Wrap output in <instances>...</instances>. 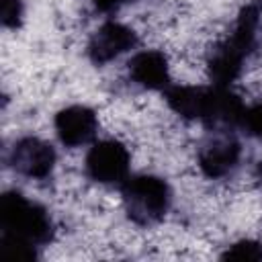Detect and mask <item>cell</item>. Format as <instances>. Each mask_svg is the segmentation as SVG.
I'll return each instance as SVG.
<instances>
[{
    "label": "cell",
    "mask_w": 262,
    "mask_h": 262,
    "mask_svg": "<svg viewBox=\"0 0 262 262\" xmlns=\"http://www.w3.org/2000/svg\"><path fill=\"white\" fill-rule=\"evenodd\" d=\"M0 252L4 258L31 260L35 250L53 237V221L45 207L16 190L0 199Z\"/></svg>",
    "instance_id": "cell-1"
},
{
    "label": "cell",
    "mask_w": 262,
    "mask_h": 262,
    "mask_svg": "<svg viewBox=\"0 0 262 262\" xmlns=\"http://www.w3.org/2000/svg\"><path fill=\"white\" fill-rule=\"evenodd\" d=\"M258 20H260V12L256 6H246L239 16L237 23L233 27V31L227 35L225 41H221L209 59V70H211V78L215 80L213 84L217 86H229L242 72L244 61L248 59V55L252 53L254 45H256V35H258Z\"/></svg>",
    "instance_id": "cell-2"
},
{
    "label": "cell",
    "mask_w": 262,
    "mask_h": 262,
    "mask_svg": "<svg viewBox=\"0 0 262 262\" xmlns=\"http://www.w3.org/2000/svg\"><path fill=\"white\" fill-rule=\"evenodd\" d=\"M121 199L127 217L137 225H151L164 219L170 209L172 192L166 180L154 174L129 176L121 184Z\"/></svg>",
    "instance_id": "cell-3"
},
{
    "label": "cell",
    "mask_w": 262,
    "mask_h": 262,
    "mask_svg": "<svg viewBox=\"0 0 262 262\" xmlns=\"http://www.w3.org/2000/svg\"><path fill=\"white\" fill-rule=\"evenodd\" d=\"M84 170L98 184L121 186L131 176V154L119 139L94 141L84 158Z\"/></svg>",
    "instance_id": "cell-4"
},
{
    "label": "cell",
    "mask_w": 262,
    "mask_h": 262,
    "mask_svg": "<svg viewBox=\"0 0 262 262\" xmlns=\"http://www.w3.org/2000/svg\"><path fill=\"white\" fill-rule=\"evenodd\" d=\"M57 164V154L51 143L41 137H20L10 147V166L16 174L29 180H45Z\"/></svg>",
    "instance_id": "cell-5"
},
{
    "label": "cell",
    "mask_w": 262,
    "mask_h": 262,
    "mask_svg": "<svg viewBox=\"0 0 262 262\" xmlns=\"http://www.w3.org/2000/svg\"><path fill=\"white\" fill-rule=\"evenodd\" d=\"M135 45H137V33L131 27L119 20H106L92 33L86 53L92 63L102 66L129 53L131 49H135Z\"/></svg>",
    "instance_id": "cell-6"
},
{
    "label": "cell",
    "mask_w": 262,
    "mask_h": 262,
    "mask_svg": "<svg viewBox=\"0 0 262 262\" xmlns=\"http://www.w3.org/2000/svg\"><path fill=\"white\" fill-rule=\"evenodd\" d=\"M53 127L57 139L66 147H82L94 141L98 131V117L86 104H70L55 115Z\"/></svg>",
    "instance_id": "cell-7"
},
{
    "label": "cell",
    "mask_w": 262,
    "mask_h": 262,
    "mask_svg": "<svg viewBox=\"0 0 262 262\" xmlns=\"http://www.w3.org/2000/svg\"><path fill=\"white\" fill-rule=\"evenodd\" d=\"M239 158H242V147L229 135H217V137L209 139L199 149V156H196L203 174L209 178L227 176L237 166Z\"/></svg>",
    "instance_id": "cell-8"
},
{
    "label": "cell",
    "mask_w": 262,
    "mask_h": 262,
    "mask_svg": "<svg viewBox=\"0 0 262 262\" xmlns=\"http://www.w3.org/2000/svg\"><path fill=\"white\" fill-rule=\"evenodd\" d=\"M129 78L145 90H166L170 86L168 57L158 49L137 51L129 59Z\"/></svg>",
    "instance_id": "cell-9"
},
{
    "label": "cell",
    "mask_w": 262,
    "mask_h": 262,
    "mask_svg": "<svg viewBox=\"0 0 262 262\" xmlns=\"http://www.w3.org/2000/svg\"><path fill=\"white\" fill-rule=\"evenodd\" d=\"M223 258L231 260H262V244L256 239H239L227 246Z\"/></svg>",
    "instance_id": "cell-10"
},
{
    "label": "cell",
    "mask_w": 262,
    "mask_h": 262,
    "mask_svg": "<svg viewBox=\"0 0 262 262\" xmlns=\"http://www.w3.org/2000/svg\"><path fill=\"white\" fill-rule=\"evenodd\" d=\"M23 0H0V20L6 29H16L23 23Z\"/></svg>",
    "instance_id": "cell-11"
},
{
    "label": "cell",
    "mask_w": 262,
    "mask_h": 262,
    "mask_svg": "<svg viewBox=\"0 0 262 262\" xmlns=\"http://www.w3.org/2000/svg\"><path fill=\"white\" fill-rule=\"evenodd\" d=\"M242 127H246V131L250 135L262 139V102L246 106L244 117H242Z\"/></svg>",
    "instance_id": "cell-12"
},
{
    "label": "cell",
    "mask_w": 262,
    "mask_h": 262,
    "mask_svg": "<svg viewBox=\"0 0 262 262\" xmlns=\"http://www.w3.org/2000/svg\"><path fill=\"white\" fill-rule=\"evenodd\" d=\"M131 2H135V0H92V4H94L98 10H102V12L117 10V8H121V6H125V4H131Z\"/></svg>",
    "instance_id": "cell-13"
}]
</instances>
